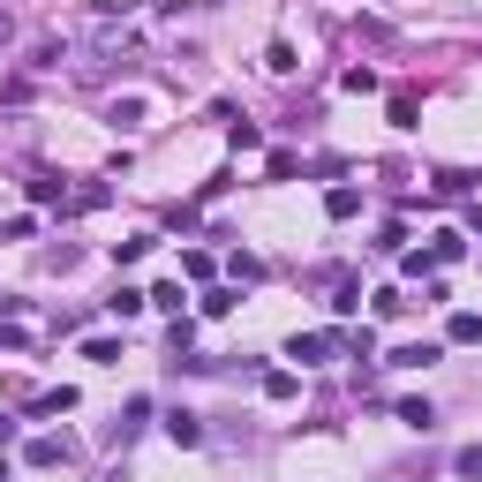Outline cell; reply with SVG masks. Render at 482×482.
Returning <instances> with one entry per match:
<instances>
[{"label": "cell", "mask_w": 482, "mask_h": 482, "mask_svg": "<svg viewBox=\"0 0 482 482\" xmlns=\"http://www.w3.org/2000/svg\"><path fill=\"white\" fill-rule=\"evenodd\" d=\"M241 295H234V286H212V295H204V317H226V309H234Z\"/></svg>", "instance_id": "cell-13"}, {"label": "cell", "mask_w": 482, "mask_h": 482, "mask_svg": "<svg viewBox=\"0 0 482 482\" xmlns=\"http://www.w3.org/2000/svg\"><path fill=\"white\" fill-rule=\"evenodd\" d=\"M445 340H452V347H475V340H482V317H475V309H459V317L445 324Z\"/></svg>", "instance_id": "cell-4"}, {"label": "cell", "mask_w": 482, "mask_h": 482, "mask_svg": "<svg viewBox=\"0 0 482 482\" xmlns=\"http://www.w3.org/2000/svg\"><path fill=\"white\" fill-rule=\"evenodd\" d=\"M83 362H121V340H83Z\"/></svg>", "instance_id": "cell-14"}, {"label": "cell", "mask_w": 482, "mask_h": 482, "mask_svg": "<svg viewBox=\"0 0 482 482\" xmlns=\"http://www.w3.org/2000/svg\"><path fill=\"white\" fill-rule=\"evenodd\" d=\"M8 437H15V414H0V445H8Z\"/></svg>", "instance_id": "cell-16"}, {"label": "cell", "mask_w": 482, "mask_h": 482, "mask_svg": "<svg viewBox=\"0 0 482 482\" xmlns=\"http://www.w3.org/2000/svg\"><path fill=\"white\" fill-rule=\"evenodd\" d=\"M430 362H437V347H430V340H414V347L392 354V369H430Z\"/></svg>", "instance_id": "cell-8"}, {"label": "cell", "mask_w": 482, "mask_h": 482, "mask_svg": "<svg viewBox=\"0 0 482 482\" xmlns=\"http://www.w3.org/2000/svg\"><path fill=\"white\" fill-rule=\"evenodd\" d=\"M452 475H459V482H482V445H459V452H452Z\"/></svg>", "instance_id": "cell-10"}, {"label": "cell", "mask_w": 482, "mask_h": 482, "mask_svg": "<svg viewBox=\"0 0 482 482\" xmlns=\"http://www.w3.org/2000/svg\"><path fill=\"white\" fill-rule=\"evenodd\" d=\"M31 468H68V445H60V437H38V445H31Z\"/></svg>", "instance_id": "cell-7"}, {"label": "cell", "mask_w": 482, "mask_h": 482, "mask_svg": "<svg viewBox=\"0 0 482 482\" xmlns=\"http://www.w3.org/2000/svg\"><path fill=\"white\" fill-rule=\"evenodd\" d=\"M264 68H271V76H295L302 60H295V46H286V38H271V46H264Z\"/></svg>", "instance_id": "cell-6"}, {"label": "cell", "mask_w": 482, "mask_h": 482, "mask_svg": "<svg viewBox=\"0 0 482 482\" xmlns=\"http://www.w3.org/2000/svg\"><path fill=\"white\" fill-rule=\"evenodd\" d=\"M143 423H151V400H129V407H121V423H114V445H129Z\"/></svg>", "instance_id": "cell-3"}, {"label": "cell", "mask_w": 482, "mask_h": 482, "mask_svg": "<svg viewBox=\"0 0 482 482\" xmlns=\"http://www.w3.org/2000/svg\"><path fill=\"white\" fill-rule=\"evenodd\" d=\"M106 309H114V317H143V309H151V295H136V286H121V295H114Z\"/></svg>", "instance_id": "cell-11"}, {"label": "cell", "mask_w": 482, "mask_h": 482, "mask_svg": "<svg viewBox=\"0 0 482 482\" xmlns=\"http://www.w3.org/2000/svg\"><path fill=\"white\" fill-rule=\"evenodd\" d=\"M332 309H340V317H354V309H362V279H340V295H332Z\"/></svg>", "instance_id": "cell-12"}, {"label": "cell", "mask_w": 482, "mask_h": 482, "mask_svg": "<svg viewBox=\"0 0 482 482\" xmlns=\"http://www.w3.org/2000/svg\"><path fill=\"white\" fill-rule=\"evenodd\" d=\"M400 423L407 430H437V407L430 400H400Z\"/></svg>", "instance_id": "cell-9"}, {"label": "cell", "mask_w": 482, "mask_h": 482, "mask_svg": "<svg viewBox=\"0 0 482 482\" xmlns=\"http://www.w3.org/2000/svg\"><path fill=\"white\" fill-rule=\"evenodd\" d=\"M332 347H340V340H332V332H295V340H286V354H295L302 369H309V362H324Z\"/></svg>", "instance_id": "cell-1"}, {"label": "cell", "mask_w": 482, "mask_h": 482, "mask_svg": "<svg viewBox=\"0 0 482 482\" xmlns=\"http://www.w3.org/2000/svg\"><path fill=\"white\" fill-rule=\"evenodd\" d=\"M324 212H332V219H354V212H362V188H347V181H340V188L324 196Z\"/></svg>", "instance_id": "cell-5"}, {"label": "cell", "mask_w": 482, "mask_h": 482, "mask_svg": "<svg viewBox=\"0 0 482 482\" xmlns=\"http://www.w3.org/2000/svg\"><path fill=\"white\" fill-rule=\"evenodd\" d=\"M166 437H174V445H204V423L188 407H174V414H166Z\"/></svg>", "instance_id": "cell-2"}, {"label": "cell", "mask_w": 482, "mask_h": 482, "mask_svg": "<svg viewBox=\"0 0 482 482\" xmlns=\"http://www.w3.org/2000/svg\"><path fill=\"white\" fill-rule=\"evenodd\" d=\"M8 38H15V15H8V8H0V46H8Z\"/></svg>", "instance_id": "cell-15"}]
</instances>
